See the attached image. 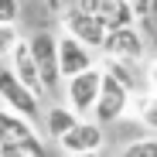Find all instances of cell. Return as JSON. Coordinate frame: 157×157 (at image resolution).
Returning <instances> with one entry per match:
<instances>
[{
	"mask_svg": "<svg viewBox=\"0 0 157 157\" xmlns=\"http://www.w3.org/2000/svg\"><path fill=\"white\" fill-rule=\"evenodd\" d=\"M0 106L10 109V113H21L31 123H41V116H44L41 96H34L28 86H24L7 62H0Z\"/></svg>",
	"mask_w": 157,
	"mask_h": 157,
	"instance_id": "obj_1",
	"label": "cell"
},
{
	"mask_svg": "<svg viewBox=\"0 0 157 157\" xmlns=\"http://www.w3.org/2000/svg\"><path fill=\"white\" fill-rule=\"evenodd\" d=\"M102 89V68H89V72H78L72 78L62 82V96H65V106H72L78 116H92L96 109V99Z\"/></svg>",
	"mask_w": 157,
	"mask_h": 157,
	"instance_id": "obj_2",
	"label": "cell"
},
{
	"mask_svg": "<svg viewBox=\"0 0 157 157\" xmlns=\"http://www.w3.org/2000/svg\"><path fill=\"white\" fill-rule=\"evenodd\" d=\"M130 102H133V92H130L123 82L109 72H102V89H99V99H96V109H92V120L109 126V123H120L126 113H130Z\"/></svg>",
	"mask_w": 157,
	"mask_h": 157,
	"instance_id": "obj_3",
	"label": "cell"
},
{
	"mask_svg": "<svg viewBox=\"0 0 157 157\" xmlns=\"http://www.w3.org/2000/svg\"><path fill=\"white\" fill-rule=\"evenodd\" d=\"M62 28H65V34L86 41L89 48H102V41H106V34H109V28L102 24V17H99L96 10L78 7V4H72V7L62 14Z\"/></svg>",
	"mask_w": 157,
	"mask_h": 157,
	"instance_id": "obj_4",
	"label": "cell"
},
{
	"mask_svg": "<svg viewBox=\"0 0 157 157\" xmlns=\"http://www.w3.org/2000/svg\"><path fill=\"white\" fill-rule=\"evenodd\" d=\"M28 48L38 62V72L44 78V89H58L62 86V72H58V34L55 31H34L28 38Z\"/></svg>",
	"mask_w": 157,
	"mask_h": 157,
	"instance_id": "obj_5",
	"label": "cell"
},
{
	"mask_svg": "<svg viewBox=\"0 0 157 157\" xmlns=\"http://www.w3.org/2000/svg\"><path fill=\"white\" fill-rule=\"evenodd\" d=\"M96 68V48H89L86 41H78L72 34H58V72H62V82L78 72H89Z\"/></svg>",
	"mask_w": 157,
	"mask_h": 157,
	"instance_id": "obj_6",
	"label": "cell"
},
{
	"mask_svg": "<svg viewBox=\"0 0 157 157\" xmlns=\"http://www.w3.org/2000/svg\"><path fill=\"white\" fill-rule=\"evenodd\" d=\"M102 144H106V126L96 123L92 116L78 120V123L68 130V133L58 140L62 154H99V150H102Z\"/></svg>",
	"mask_w": 157,
	"mask_h": 157,
	"instance_id": "obj_7",
	"label": "cell"
},
{
	"mask_svg": "<svg viewBox=\"0 0 157 157\" xmlns=\"http://www.w3.org/2000/svg\"><path fill=\"white\" fill-rule=\"evenodd\" d=\"M102 51H106V58H123V62H140L147 55V41L144 34L133 28V24H126V28H113L102 41Z\"/></svg>",
	"mask_w": 157,
	"mask_h": 157,
	"instance_id": "obj_8",
	"label": "cell"
},
{
	"mask_svg": "<svg viewBox=\"0 0 157 157\" xmlns=\"http://www.w3.org/2000/svg\"><path fill=\"white\" fill-rule=\"evenodd\" d=\"M10 68H14V75L21 78L24 86H28L34 96H48V89H44V78H41V72H38V62H34V55H31V48H28V38H21L17 41V48L10 51V55L4 58Z\"/></svg>",
	"mask_w": 157,
	"mask_h": 157,
	"instance_id": "obj_9",
	"label": "cell"
},
{
	"mask_svg": "<svg viewBox=\"0 0 157 157\" xmlns=\"http://www.w3.org/2000/svg\"><path fill=\"white\" fill-rule=\"evenodd\" d=\"M38 126L31 120H24L21 113H10L0 106V147L7 144H24V140H38Z\"/></svg>",
	"mask_w": 157,
	"mask_h": 157,
	"instance_id": "obj_10",
	"label": "cell"
},
{
	"mask_svg": "<svg viewBox=\"0 0 157 157\" xmlns=\"http://www.w3.org/2000/svg\"><path fill=\"white\" fill-rule=\"evenodd\" d=\"M78 120H82V116H78L72 106H65V102H55V106H48V109H44V116H41V126H44V133H48L51 140L58 144V140L68 133V130H72Z\"/></svg>",
	"mask_w": 157,
	"mask_h": 157,
	"instance_id": "obj_11",
	"label": "cell"
},
{
	"mask_svg": "<svg viewBox=\"0 0 157 157\" xmlns=\"http://www.w3.org/2000/svg\"><path fill=\"white\" fill-rule=\"evenodd\" d=\"M130 113L137 116V123H140V126H147L150 133H157V96H154L150 89H144V92H133Z\"/></svg>",
	"mask_w": 157,
	"mask_h": 157,
	"instance_id": "obj_12",
	"label": "cell"
},
{
	"mask_svg": "<svg viewBox=\"0 0 157 157\" xmlns=\"http://www.w3.org/2000/svg\"><path fill=\"white\" fill-rule=\"evenodd\" d=\"M133 65L137 62H123V58H106V65H102V72H109L116 82H123L130 92H140L137 86V75H133Z\"/></svg>",
	"mask_w": 157,
	"mask_h": 157,
	"instance_id": "obj_13",
	"label": "cell"
},
{
	"mask_svg": "<svg viewBox=\"0 0 157 157\" xmlns=\"http://www.w3.org/2000/svg\"><path fill=\"white\" fill-rule=\"evenodd\" d=\"M120 157H157V133L130 140V144L120 150Z\"/></svg>",
	"mask_w": 157,
	"mask_h": 157,
	"instance_id": "obj_14",
	"label": "cell"
},
{
	"mask_svg": "<svg viewBox=\"0 0 157 157\" xmlns=\"http://www.w3.org/2000/svg\"><path fill=\"white\" fill-rule=\"evenodd\" d=\"M0 157H44V144L38 140H24V144H7L0 147Z\"/></svg>",
	"mask_w": 157,
	"mask_h": 157,
	"instance_id": "obj_15",
	"label": "cell"
},
{
	"mask_svg": "<svg viewBox=\"0 0 157 157\" xmlns=\"http://www.w3.org/2000/svg\"><path fill=\"white\" fill-rule=\"evenodd\" d=\"M17 41H21V31H17V24H0V55H10V51L17 48Z\"/></svg>",
	"mask_w": 157,
	"mask_h": 157,
	"instance_id": "obj_16",
	"label": "cell"
},
{
	"mask_svg": "<svg viewBox=\"0 0 157 157\" xmlns=\"http://www.w3.org/2000/svg\"><path fill=\"white\" fill-rule=\"evenodd\" d=\"M21 17V0H0V24H17Z\"/></svg>",
	"mask_w": 157,
	"mask_h": 157,
	"instance_id": "obj_17",
	"label": "cell"
},
{
	"mask_svg": "<svg viewBox=\"0 0 157 157\" xmlns=\"http://www.w3.org/2000/svg\"><path fill=\"white\" fill-rule=\"evenodd\" d=\"M144 78H147V89L157 96V58H150V65L144 68Z\"/></svg>",
	"mask_w": 157,
	"mask_h": 157,
	"instance_id": "obj_18",
	"label": "cell"
},
{
	"mask_svg": "<svg viewBox=\"0 0 157 157\" xmlns=\"http://www.w3.org/2000/svg\"><path fill=\"white\" fill-rule=\"evenodd\" d=\"M147 24H150V28H157V0H150V7H147Z\"/></svg>",
	"mask_w": 157,
	"mask_h": 157,
	"instance_id": "obj_19",
	"label": "cell"
},
{
	"mask_svg": "<svg viewBox=\"0 0 157 157\" xmlns=\"http://www.w3.org/2000/svg\"><path fill=\"white\" fill-rule=\"evenodd\" d=\"M130 7L137 10V17H144V14H147V7H150V0H130Z\"/></svg>",
	"mask_w": 157,
	"mask_h": 157,
	"instance_id": "obj_20",
	"label": "cell"
},
{
	"mask_svg": "<svg viewBox=\"0 0 157 157\" xmlns=\"http://www.w3.org/2000/svg\"><path fill=\"white\" fill-rule=\"evenodd\" d=\"M65 157H99V154H65Z\"/></svg>",
	"mask_w": 157,
	"mask_h": 157,
	"instance_id": "obj_21",
	"label": "cell"
},
{
	"mask_svg": "<svg viewBox=\"0 0 157 157\" xmlns=\"http://www.w3.org/2000/svg\"><path fill=\"white\" fill-rule=\"evenodd\" d=\"M0 62H4V55H0Z\"/></svg>",
	"mask_w": 157,
	"mask_h": 157,
	"instance_id": "obj_22",
	"label": "cell"
}]
</instances>
